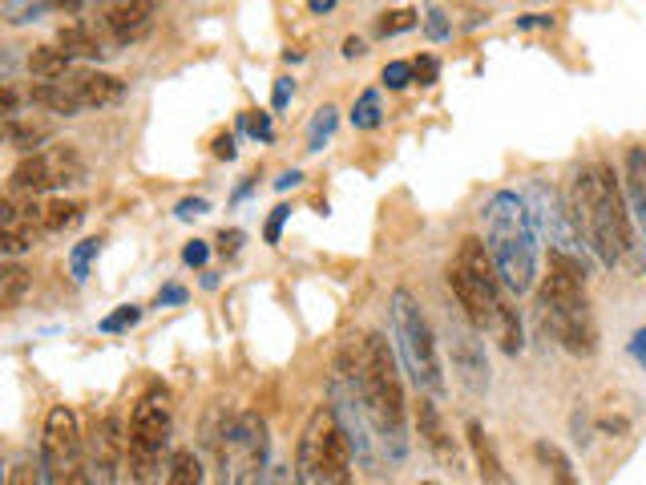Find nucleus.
<instances>
[{"label":"nucleus","mask_w":646,"mask_h":485,"mask_svg":"<svg viewBox=\"0 0 646 485\" xmlns=\"http://www.w3.org/2000/svg\"><path fill=\"white\" fill-rule=\"evenodd\" d=\"M336 368H344L352 376L384 453L392 461H404L408 457V409H404L408 401H404V384H400V368H396L392 348L376 332L348 336L336 356Z\"/></svg>","instance_id":"f257e3e1"},{"label":"nucleus","mask_w":646,"mask_h":485,"mask_svg":"<svg viewBox=\"0 0 646 485\" xmlns=\"http://www.w3.org/2000/svg\"><path fill=\"white\" fill-rule=\"evenodd\" d=\"M449 287L457 296V308L465 312V320L477 328V332H489L505 356H517L525 348V336H521V320H517V308H509V296H505V279L489 255V243L481 239H461V251L449 267Z\"/></svg>","instance_id":"f03ea898"},{"label":"nucleus","mask_w":646,"mask_h":485,"mask_svg":"<svg viewBox=\"0 0 646 485\" xmlns=\"http://www.w3.org/2000/svg\"><path fill=\"white\" fill-rule=\"evenodd\" d=\"M570 211H574V219L602 267L630 263L638 271V243L630 231V207H626L622 186L614 182V174L606 166H582L574 174Z\"/></svg>","instance_id":"7ed1b4c3"},{"label":"nucleus","mask_w":646,"mask_h":485,"mask_svg":"<svg viewBox=\"0 0 646 485\" xmlns=\"http://www.w3.org/2000/svg\"><path fill=\"white\" fill-rule=\"evenodd\" d=\"M485 243L513 296H525L537 279V219L525 194L497 190L485 203Z\"/></svg>","instance_id":"20e7f679"},{"label":"nucleus","mask_w":646,"mask_h":485,"mask_svg":"<svg viewBox=\"0 0 646 485\" xmlns=\"http://www.w3.org/2000/svg\"><path fill=\"white\" fill-rule=\"evenodd\" d=\"M388 320H392V340L400 348V360H404V372L412 376V384L428 397H445V364H441V348H437V336L428 328L420 304L412 300V291L396 287L392 300H388Z\"/></svg>","instance_id":"39448f33"},{"label":"nucleus","mask_w":646,"mask_h":485,"mask_svg":"<svg viewBox=\"0 0 646 485\" xmlns=\"http://www.w3.org/2000/svg\"><path fill=\"white\" fill-rule=\"evenodd\" d=\"M352 441L336 421L332 405L307 417L299 445H295V473L299 485H352Z\"/></svg>","instance_id":"423d86ee"},{"label":"nucleus","mask_w":646,"mask_h":485,"mask_svg":"<svg viewBox=\"0 0 646 485\" xmlns=\"http://www.w3.org/2000/svg\"><path fill=\"white\" fill-rule=\"evenodd\" d=\"M267 425L259 413H239L214 437V477L219 485H263Z\"/></svg>","instance_id":"0eeeda50"},{"label":"nucleus","mask_w":646,"mask_h":485,"mask_svg":"<svg viewBox=\"0 0 646 485\" xmlns=\"http://www.w3.org/2000/svg\"><path fill=\"white\" fill-rule=\"evenodd\" d=\"M166 437H170V393L162 384H150L130 417V469L138 481H150V473L158 469Z\"/></svg>","instance_id":"6e6552de"},{"label":"nucleus","mask_w":646,"mask_h":485,"mask_svg":"<svg viewBox=\"0 0 646 485\" xmlns=\"http://www.w3.org/2000/svg\"><path fill=\"white\" fill-rule=\"evenodd\" d=\"M525 199H529V207H533L537 227H542L546 239H550V251H562V255L578 259V263L594 275V271H598V255L590 251V243H586V235H582L574 211L562 203V194H558L554 186H546V182H533Z\"/></svg>","instance_id":"1a4fd4ad"},{"label":"nucleus","mask_w":646,"mask_h":485,"mask_svg":"<svg viewBox=\"0 0 646 485\" xmlns=\"http://www.w3.org/2000/svg\"><path fill=\"white\" fill-rule=\"evenodd\" d=\"M445 348H449L457 380L469 388L473 397H485L489 393V356H485L481 332L465 320V312H449L445 316Z\"/></svg>","instance_id":"9d476101"},{"label":"nucleus","mask_w":646,"mask_h":485,"mask_svg":"<svg viewBox=\"0 0 646 485\" xmlns=\"http://www.w3.org/2000/svg\"><path fill=\"white\" fill-rule=\"evenodd\" d=\"M332 413H336V421L344 425L356 461H360L364 469H376V461H380V457H376V429H372V421H368V413H364V401H360L356 384H352V376H348L344 368L332 372Z\"/></svg>","instance_id":"9b49d317"},{"label":"nucleus","mask_w":646,"mask_h":485,"mask_svg":"<svg viewBox=\"0 0 646 485\" xmlns=\"http://www.w3.org/2000/svg\"><path fill=\"white\" fill-rule=\"evenodd\" d=\"M41 461H45V481L49 485H61L69 469H77L85 457H81V429H77V417L73 409L57 405L45 421V437H41Z\"/></svg>","instance_id":"f8f14e48"},{"label":"nucleus","mask_w":646,"mask_h":485,"mask_svg":"<svg viewBox=\"0 0 646 485\" xmlns=\"http://www.w3.org/2000/svg\"><path fill=\"white\" fill-rule=\"evenodd\" d=\"M537 320H542V328L566 352H574V356H594L598 352V324H594L590 308H558V304L537 300Z\"/></svg>","instance_id":"ddd939ff"},{"label":"nucleus","mask_w":646,"mask_h":485,"mask_svg":"<svg viewBox=\"0 0 646 485\" xmlns=\"http://www.w3.org/2000/svg\"><path fill=\"white\" fill-rule=\"evenodd\" d=\"M85 465H89V485H118V473H122V425H118V413L101 417L93 425Z\"/></svg>","instance_id":"4468645a"},{"label":"nucleus","mask_w":646,"mask_h":485,"mask_svg":"<svg viewBox=\"0 0 646 485\" xmlns=\"http://www.w3.org/2000/svg\"><path fill=\"white\" fill-rule=\"evenodd\" d=\"M465 441H469V453H473V465H477L481 485H517L481 421H469V425H465Z\"/></svg>","instance_id":"2eb2a0df"},{"label":"nucleus","mask_w":646,"mask_h":485,"mask_svg":"<svg viewBox=\"0 0 646 485\" xmlns=\"http://www.w3.org/2000/svg\"><path fill=\"white\" fill-rule=\"evenodd\" d=\"M416 425H420L424 445L433 449V457H437L445 469H461V449H457V441L449 437V429H445V421H441V413H437L433 397L420 401V409H416Z\"/></svg>","instance_id":"dca6fc26"},{"label":"nucleus","mask_w":646,"mask_h":485,"mask_svg":"<svg viewBox=\"0 0 646 485\" xmlns=\"http://www.w3.org/2000/svg\"><path fill=\"white\" fill-rule=\"evenodd\" d=\"M154 13H158L154 0H118V5L105 13V25H110V33H114L122 45H130V41H138V37L150 33Z\"/></svg>","instance_id":"f3484780"},{"label":"nucleus","mask_w":646,"mask_h":485,"mask_svg":"<svg viewBox=\"0 0 646 485\" xmlns=\"http://www.w3.org/2000/svg\"><path fill=\"white\" fill-rule=\"evenodd\" d=\"M69 85H73V93L81 97V106H93V110L122 102V93H126V85H122L114 73H101V69L69 73Z\"/></svg>","instance_id":"a211bd4d"},{"label":"nucleus","mask_w":646,"mask_h":485,"mask_svg":"<svg viewBox=\"0 0 646 485\" xmlns=\"http://www.w3.org/2000/svg\"><path fill=\"white\" fill-rule=\"evenodd\" d=\"M57 186V170H53V154H25L13 170V190L21 194H41V190H53Z\"/></svg>","instance_id":"6ab92c4d"},{"label":"nucleus","mask_w":646,"mask_h":485,"mask_svg":"<svg viewBox=\"0 0 646 485\" xmlns=\"http://www.w3.org/2000/svg\"><path fill=\"white\" fill-rule=\"evenodd\" d=\"M626 207L634 211V223L646 235V150L642 146L626 150Z\"/></svg>","instance_id":"aec40b11"},{"label":"nucleus","mask_w":646,"mask_h":485,"mask_svg":"<svg viewBox=\"0 0 646 485\" xmlns=\"http://www.w3.org/2000/svg\"><path fill=\"white\" fill-rule=\"evenodd\" d=\"M29 102L41 106V110H53L61 118H77L81 114V97L65 81H41V85H33L29 89Z\"/></svg>","instance_id":"412c9836"},{"label":"nucleus","mask_w":646,"mask_h":485,"mask_svg":"<svg viewBox=\"0 0 646 485\" xmlns=\"http://www.w3.org/2000/svg\"><path fill=\"white\" fill-rule=\"evenodd\" d=\"M69 53L61 49V45H37L33 53H29V73L37 77V81H61V77H69Z\"/></svg>","instance_id":"4be33fe9"},{"label":"nucleus","mask_w":646,"mask_h":485,"mask_svg":"<svg viewBox=\"0 0 646 485\" xmlns=\"http://www.w3.org/2000/svg\"><path fill=\"white\" fill-rule=\"evenodd\" d=\"M5 134H9V142H13L21 154H33L41 142L53 138V126L33 122V118H9V122H5Z\"/></svg>","instance_id":"5701e85b"},{"label":"nucleus","mask_w":646,"mask_h":485,"mask_svg":"<svg viewBox=\"0 0 646 485\" xmlns=\"http://www.w3.org/2000/svg\"><path fill=\"white\" fill-rule=\"evenodd\" d=\"M25 291H29V271L17 267V263H5L0 267V308L5 312H17L21 300H25Z\"/></svg>","instance_id":"b1692460"},{"label":"nucleus","mask_w":646,"mask_h":485,"mask_svg":"<svg viewBox=\"0 0 646 485\" xmlns=\"http://www.w3.org/2000/svg\"><path fill=\"white\" fill-rule=\"evenodd\" d=\"M533 453H537V461H542L546 469H550V477H554V485H582L578 477H574V465H570V457L558 449V445H550V441H537L533 445Z\"/></svg>","instance_id":"393cba45"},{"label":"nucleus","mask_w":646,"mask_h":485,"mask_svg":"<svg viewBox=\"0 0 646 485\" xmlns=\"http://www.w3.org/2000/svg\"><path fill=\"white\" fill-rule=\"evenodd\" d=\"M57 45H61L69 57H101V53H105L101 41H97L85 25H65V29L57 33Z\"/></svg>","instance_id":"a878e982"},{"label":"nucleus","mask_w":646,"mask_h":485,"mask_svg":"<svg viewBox=\"0 0 646 485\" xmlns=\"http://www.w3.org/2000/svg\"><path fill=\"white\" fill-rule=\"evenodd\" d=\"M85 219V211L77 207V203H69V199H53V203H45V211H41V227L45 231H73L77 223Z\"/></svg>","instance_id":"bb28decb"},{"label":"nucleus","mask_w":646,"mask_h":485,"mask_svg":"<svg viewBox=\"0 0 646 485\" xmlns=\"http://www.w3.org/2000/svg\"><path fill=\"white\" fill-rule=\"evenodd\" d=\"M45 481V461L41 453H17L9 461V473H5V485H41Z\"/></svg>","instance_id":"cd10ccee"},{"label":"nucleus","mask_w":646,"mask_h":485,"mask_svg":"<svg viewBox=\"0 0 646 485\" xmlns=\"http://www.w3.org/2000/svg\"><path fill=\"white\" fill-rule=\"evenodd\" d=\"M336 126H340V110H336V106L315 110V118H311V126H307V150H311V154H319L323 146L332 142Z\"/></svg>","instance_id":"c85d7f7f"},{"label":"nucleus","mask_w":646,"mask_h":485,"mask_svg":"<svg viewBox=\"0 0 646 485\" xmlns=\"http://www.w3.org/2000/svg\"><path fill=\"white\" fill-rule=\"evenodd\" d=\"M166 485H202V465L190 449H178L166 469Z\"/></svg>","instance_id":"c756f323"},{"label":"nucleus","mask_w":646,"mask_h":485,"mask_svg":"<svg viewBox=\"0 0 646 485\" xmlns=\"http://www.w3.org/2000/svg\"><path fill=\"white\" fill-rule=\"evenodd\" d=\"M49 9H53L49 0H5V9L0 13H5L9 25H29V21H41Z\"/></svg>","instance_id":"7c9ffc66"},{"label":"nucleus","mask_w":646,"mask_h":485,"mask_svg":"<svg viewBox=\"0 0 646 485\" xmlns=\"http://www.w3.org/2000/svg\"><path fill=\"white\" fill-rule=\"evenodd\" d=\"M352 126L356 130H376L380 126V93L376 89H364L352 106Z\"/></svg>","instance_id":"2f4dec72"},{"label":"nucleus","mask_w":646,"mask_h":485,"mask_svg":"<svg viewBox=\"0 0 646 485\" xmlns=\"http://www.w3.org/2000/svg\"><path fill=\"white\" fill-rule=\"evenodd\" d=\"M101 251V239H81L77 247H73V255H69V271H73V279L77 283H85L89 279V263H93V255Z\"/></svg>","instance_id":"473e14b6"},{"label":"nucleus","mask_w":646,"mask_h":485,"mask_svg":"<svg viewBox=\"0 0 646 485\" xmlns=\"http://www.w3.org/2000/svg\"><path fill=\"white\" fill-rule=\"evenodd\" d=\"M138 320H142V308H138V304H126V308H118L114 316L101 320V332H126V328H134Z\"/></svg>","instance_id":"72a5a7b5"},{"label":"nucleus","mask_w":646,"mask_h":485,"mask_svg":"<svg viewBox=\"0 0 646 485\" xmlns=\"http://www.w3.org/2000/svg\"><path fill=\"white\" fill-rule=\"evenodd\" d=\"M380 81H384L388 89H404V85H412V81H416L412 61H388V65H384V73H380Z\"/></svg>","instance_id":"f704fd0d"},{"label":"nucleus","mask_w":646,"mask_h":485,"mask_svg":"<svg viewBox=\"0 0 646 485\" xmlns=\"http://www.w3.org/2000/svg\"><path fill=\"white\" fill-rule=\"evenodd\" d=\"M412 25H416V13H412V9H396V13H384V17H380V33H384V37L408 33Z\"/></svg>","instance_id":"c9c22d12"},{"label":"nucleus","mask_w":646,"mask_h":485,"mask_svg":"<svg viewBox=\"0 0 646 485\" xmlns=\"http://www.w3.org/2000/svg\"><path fill=\"white\" fill-rule=\"evenodd\" d=\"M239 126H243L251 138H259V142H271V138H275V130H271V118H267V114H243V118H239Z\"/></svg>","instance_id":"e433bc0d"},{"label":"nucleus","mask_w":646,"mask_h":485,"mask_svg":"<svg viewBox=\"0 0 646 485\" xmlns=\"http://www.w3.org/2000/svg\"><path fill=\"white\" fill-rule=\"evenodd\" d=\"M287 219H291V207H283V203H279V207L271 211V219H267V231H263V239H267L271 247L283 239V223H287Z\"/></svg>","instance_id":"4c0bfd02"},{"label":"nucleus","mask_w":646,"mask_h":485,"mask_svg":"<svg viewBox=\"0 0 646 485\" xmlns=\"http://www.w3.org/2000/svg\"><path fill=\"white\" fill-rule=\"evenodd\" d=\"M424 29H428V37H433V41H445V37L453 33L441 9H428V13H424Z\"/></svg>","instance_id":"58836bf2"},{"label":"nucleus","mask_w":646,"mask_h":485,"mask_svg":"<svg viewBox=\"0 0 646 485\" xmlns=\"http://www.w3.org/2000/svg\"><path fill=\"white\" fill-rule=\"evenodd\" d=\"M412 73H416L420 85H433L441 77V61L437 57H420V61H412Z\"/></svg>","instance_id":"ea45409f"},{"label":"nucleus","mask_w":646,"mask_h":485,"mask_svg":"<svg viewBox=\"0 0 646 485\" xmlns=\"http://www.w3.org/2000/svg\"><path fill=\"white\" fill-rule=\"evenodd\" d=\"M291 97H295V81H291V77H279V81H275V93H271V106H275V110H287Z\"/></svg>","instance_id":"a19ab883"},{"label":"nucleus","mask_w":646,"mask_h":485,"mask_svg":"<svg viewBox=\"0 0 646 485\" xmlns=\"http://www.w3.org/2000/svg\"><path fill=\"white\" fill-rule=\"evenodd\" d=\"M206 259H210V247H206V243H198V239H194V243H186V247H182V263H186V267H202Z\"/></svg>","instance_id":"79ce46f5"},{"label":"nucleus","mask_w":646,"mask_h":485,"mask_svg":"<svg viewBox=\"0 0 646 485\" xmlns=\"http://www.w3.org/2000/svg\"><path fill=\"white\" fill-rule=\"evenodd\" d=\"M263 485H299V473H291L287 465H271L263 473Z\"/></svg>","instance_id":"37998d69"},{"label":"nucleus","mask_w":646,"mask_h":485,"mask_svg":"<svg viewBox=\"0 0 646 485\" xmlns=\"http://www.w3.org/2000/svg\"><path fill=\"white\" fill-rule=\"evenodd\" d=\"M158 308H166V304H186V287H178V283H170V287H162L158 291V300H154Z\"/></svg>","instance_id":"c03bdc74"},{"label":"nucleus","mask_w":646,"mask_h":485,"mask_svg":"<svg viewBox=\"0 0 646 485\" xmlns=\"http://www.w3.org/2000/svg\"><path fill=\"white\" fill-rule=\"evenodd\" d=\"M239 150H235V134H219L214 138V158H223V162H231Z\"/></svg>","instance_id":"a18cd8bd"},{"label":"nucleus","mask_w":646,"mask_h":485,"mask_svg":"<svg viewBox=\"0 0 646 485\" xmlns=\"http://www.w3.org/2000/svg\"><path fill=\"white\" fill-rule=\"evenodd\" d=\"M206 215V199H182L178 203V219H198Z\"/></svg>","instance_id":"49530a36"},{"label":"nucleus","mask_w":646,"mask_h":485,"mask_svg":"<svg viewBox=\"0 0 646 485\" xmlns=\"http://www.w3.org/2000/svg\"><path fill=\"white\" fill-rule=\"evenodd\" d=\"M239 243H243V231H223L219 235V251L223 255H239Z\"/></svg>","instance_id":"de8ad7c7"},{"label":"nucleus","mask_w":646,"mask_h":485,"mask_svg":"<svg viewBox=\"0 0 646 485\" xmlns=\"http://www.w3.org/2000/svg\"><path fill=\"white\" fill-rule=\"evenodd\" d=\"M630 356L646 368V328H638V332H634V340H630Z\"/></svg>","instance_id":"09e8293b"},{"label":"nucleus","mask_w":646,"mask_h":485,"mask_svg":"<svg viewBox=\"0 0 646 485\" xmlns=\"http://www.w3.org/2000/svg\"><path fill=\"white\" fill-rule=\"evenodd\" d=\"M61 485H89V465H85V461H81V465H77V469H69V473H65V481H61Z\"/></svg>","instance_id":"8fccbe9b"},{"label":"nucleus","mask_w":646,"mask_h":485,"mask_svg":"<svg viewBox=\"0 0 646 485\" xmlns=\"http://www.w3.org/2000/svg\"><path fill=\"white\" fill-rule=\"evenodd\" d=\"M299 182H303V174H299V170H287V174L275 178V190H291V186H299Z\"/></svg>","instance_id":"3c124183"},{"label":"nucleus","mask_w":646,"mask_h":485,"mask_svg":"<svg viewBox=\"0 0 646 485\" xmlns=\"http://www.w3.org/2000/svg\"><path fill=\"white\" fill-rule=\"evenodd\" d=\"M364 53H368V45H364L360 37H348V41H344V57H364Z\"/></svg>","instance_id":"603ef678"},{"label":"nucleus","mask_w":646,"mask_h":485,"mask_svg":"<svg viewBox=\"0 0 646 485\" xmlns=\"http://www.w3.org/2000/svg\"><path fill=\"white\" fill-rule=\"evenodd\" d=\"M542 25H554V17H517V29H542Z\"/></svg>","instance_id":"864d4df0"},{"label":"nucleus","mask_w":646,"mask_h":485,"mask_svg":"<svg viewBox=\"0 0 646 485\" xmlns=\"http://www.w3.org/2000/svg\"><path fill=\"white\" fill-rule=\"evenodd\" d=\"M336 5H340V0H307V9H311V13H332Z\"/></svg>","instance_id":"5fc2aeb1"},{"label":"nucleus","mask_w":646,"mask_h":485,"mask_svg":"<svg viewBox=\"0 0 646 485\" xmlns=\"http://www.w3.org/2000/svg\"><path fill=\"white\" fill-rule=\"evenodd\" d=\"M49 5H53V9H61V13H77V9L85 5V0H49Z\"/></svg>","instance_id":"6e6d98bb"},{"label":"nucleus","mask_w":646,"mask_h":485,"mask_svg":"<svg viewBox=\"0 0 646 485\" xmlns=\"http://www.w3.org/2000/svg\"><path fill=\"white\" fill-rule=\"evenodd\" d=\"M420 485H433V481H420Z\"/></svg>","instance_id":"4d7b16f0"}]
</instances>
